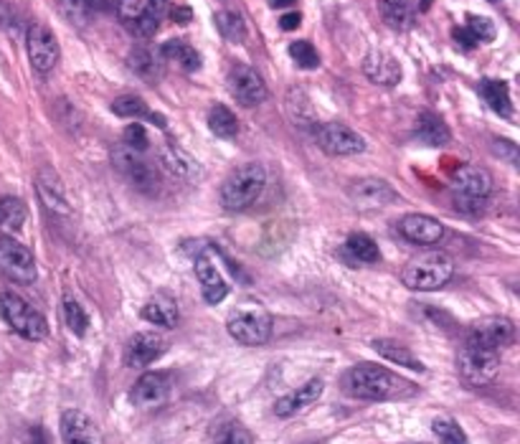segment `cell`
Here are the masks:
<instances>
[{
  "label": "cell",
  "instance_id": "1",
  "mask_svg": "<svg viewBox=\"0 0 520 444\" xmlns=\"http://www.w3.org/2000/svg\"><path fill=\"white\" fill-rule=\"evenodd\" d=\"M343 392L351 399H361V401H389V399L411 396L416 389L411 381L391 373L389 368L361 364V366H353L343 376Z\"/></svg>",
  "mask_w": 520,
  "mask_h": 444
},
{
  "label": "cell",
  "instance_id": "2",
  "mask_svg": "<svg viewBox=\"0 0 520 444\" xmlns=\"http://www.w3.org/2000/svg\"><path fill=\"white\" fill-rule=\"evenodd\" d=\"M452 275H455L452 257L440 249H430L409 260L402 272V282L416 292H434V289H442L452 279Z\"/></svg>",
  "mask_w": 520,
  "mask_h": 444
},
{
  "label": "cell",
  "instance_id": "3",
  "mask_svg": "<svg viewBox=\"0 0 520 444\" xmlns=\"http://www.w3.org/2000/svg\"><path fill=\"white\" fill-rule=\"evenodd\" d=\"M267 185V170L260 163H247L223 181L222 185V206L226 211H247L251 209Z\"/></svg>",
  "mask_w": 520,
  "mask_h": 444
},
{
  "label": "cell",
  "instance_id": "4",
  "mask_svg": "<svg viewBox=\"0 0 520 444\" xmlns=\"http://www.w3.org/2000/svg\"><path fill=\"white\" fill-rule=\"evenodd\" d=\"M452 201L462 213H480L493 194V175L480 165H459L452 173Z\"/></svg>",
  "mask_w": 520,
  "mask_h": 444
},
{
  "label": "cell",
  "instance_id": "5",
  "mask_svg": "<svg viewBox=\"0 0 520 444\" xmlns=\"http://www.w3.org/2000/svg\"><path fill=\"white\" fill-rule=\"evenodd\" d=\"M226 330L241 345H264L272 338V315L260 302H241L229 313Z\"/></svg>",
  "mask_w": 520,
  "mask_h": 444
},
{
  "label": "cell",
  "instance_id": "6",
  "mask_svg": "<svg viewBox=\"0 0 520 444\" xmlns=\"http://www.w3.org/2000/svg\"><path fill=\"white\" fill-rule=\"evenodd\" d=\"M0 315L8 323V327L18 333L21 338L36 343V340H43L49 335L46 317L36 307H31L24 298H18L15 292H8V289L0 292Z\"/></svg>",
  "mask_w": 520,
  "mask_h": 444
},
{
  "label": "cell",
  "instance_id": "7",
  "mask_svg": "<svg viewBox=\"0 0 520 444\" xmlns=\"http://www.w3.org/2000/svg\"><path fill=\"white\" fill-rule=\"evenodd\" d=\"M457 368H459V376L468 386H485L500 371V351L485 348V345H477V343L468 340L465 348L459 351Z\"/></svg>",
  "mask_w": 520,
  "mask_h": 444
},
{
  "label": "cell",
  "instance_id": "8",
  "mask_svg": "<svg viewBox=\"0 0 520 444\" xmlns=\"http://www.w3.org/2000/svg\"><path fill=\"white\" fill-rule=\"evenodd\" d=\"M0 275H5L18 285H33L39 277L33 251L26 244L15 241L14 236L0 239Z\"/></svg>",
  "mask_w": 520,
  "mask_h": 444
},
{
  "label": "cell",
  "instance_id": "9",
  "mask_svg": "<svg viewBox=\"0 0 520 444\" xmlns=\"http://www.w3.org/2000/svg\"><path fill=\"white\" fill-rule=\"evenodd\" d=\"M317 145L333 157L358 156L365 150V140L355 130H351L343 122H320L312 128Z\"/></svg>",
  "mask_w": 520,
  "mask_h": 444
},
{
  "label": "cell",
  "instance_id": "10",
  "mask_svg": "<svg viewBox=\"0 0 520 444\" xmlns=\"http://www.w3.org/2000/svg\"><path fill=\"white\" fill-rule=\"evenodd\" d=\"M26 46H28V59L36 74H49L53 71V66L59 64V41L53 36V31L46 24L33 21L26 31Z\"/></svg>",
  "mask_w": 520,
  "mask_h": 444
},
{
  "label": "cell",
  "instance_id": "11",
  "mask_svg": "<svg viewBox=\"0 0 520 444\" xmlns=\"http://www.w3.org/2000/svg\"><path fill=\"white\" fill-rule=\"evenodd\" d=\"M112 163H115V168H118L135 188H140V191H153L157 185L156 168L145 160L143 153L130 150L128 145L119 143L118 147L112 150Z\"/></svg>",
  "mask_w": 520,
  "mask_h": 444
},
{
  "label": "cell",
  "instance_id": "12",
  "mask_svg": "<svg viewBox=\"0 0 520 444\" xmlns=\"http://www.w3.org/2000/svg\"><path fill=\"white\" fill-rule=\"evenodd\" d=\"M229 92L234 97L239 105L244 107H254L261 105L264 99H267V84H264V79L257 69H251L247 64H236L232 66V71H229Z\"/></svg>",
  "mask_w": 520,
  "mask_h": 444
},
{
  "label": "cell",
  "instance_id": "13",
  "mask_svg": "<svg viewBox=\"0 0 520 444\" xmlns=\"http://www.w3.org/2000/svg\"><path fill=\"white\" fill-rule=\"evenodd\" d=\"M515 338V326L507 320V317H485V320H477L472 330H469V343H477V345H485V348H506Z\"/></svg>",
  "mask_w": 520,
  "mask_h": 444
},
{
  "label": "cell",
  "instance_id": "14",
  "mask_svg": "<svg viewBox=\"0 0 520 444\" xmlns=\"http://www.w3.org/2000/svg\"><path fill=\"white\" fill-rule=\"evenodd\" d=\"M348 196H351V201L358 209L368 211L389 206V203H393L399 198V194L383 178H364V181H355L348 188Z\"/></svg>",
  "mask_w": 520,
  "mask_h": 444
},
{
  "label": "cell",
  "instance_id": "15",
  "mask_svg": "<svg viewBox=\"0 0 520 444\" xmlns=\"http://www.w3.org/2000/svg\"><path fill=\"white\" fill-rule=\"evenodd\" d=\"M165 351H168L165 338H160L156 333H135L125 345V364L130 368L150 366Z\"/></svg>",
  "mask_w": 520,
  "mask_h": 444
},
{
  "label": "cell",
  "instance_id": "16",
  "mask_svg": "<svg viewBox=\"0 0 520 444\" xmlns=\"http://www.w3.org/2000/svg\"><path fill=\"white\" fill-rule=\"evenodd\" d=\"M399 231L406 241L419 244V247H430V244L442 241L444 226L427 213H409L399 222Z\"/></svg>",
  "mask_w": 520,
  "mask_h": 444
},
{
  "label": "cell",
  "instance_id": "17",
  "mask_svg": "<svg viewBox=\"0 0 520 444\" xmlns=\"http://www.w3.org/2000/svg\"><path fill=\"white\" fill-rule=\"evenodd\" d=\"M61 437L64 444H99V430L94 419L79 409H66L61 414Z\"/></svg>",
  "mask_w": 520,
  "mask_h": 444
},
{
  "label": "cell",
  "instance_id": "18",
  "mask_svg": "<svg viewBox=\"0 0 520 444\" xmlns=\"http://www.w3.org/2000/svg\"><path fill=\"white\" fill-rule=\"evenodd\" d=\"M364 74L378 87H396L403 77L402 64L389 52L365 53Z\"/></svg>",
  "mask_w": 520,
  "mask_h": 444
},
{
  "label": "cell",
  "instance_id": "19",
  "mask_svg": "<svg viewBox=\"0 0 520 444\" xmlns=\"http://www.w3.org/2000/svg\"><path fill=\"white\" fill-rule=\"evenodd\" d=\"M170 393V376L163 371H150L143 373L135 389H132V401L137 406H157L168 399Z\"/></svg>",
  "mask_w": 520,
  "mask_h": 444
},
{
  "label": "cell",
  "instance_id": "20",
  "mask_svg": "<svg viewBox=\"0 0 520 444\" xmlns=\"http://www.w3.org/2000/svg\"><path fill=\"white\" fill-rule=\"evenodd\" d=\"M160 163H163V168L168 170L173 178L185 181V184H191V181H195L201 175L198 160L175 143H165L160 147Z\"/></svg>",
  "mask_w": 520,
  "mask_h": 444
},
{
  "label": "cell",
  "instance_id": "21",
  "mask_svg": "<svg viewBox=\"0 0 520 444\" xmlns=\"http://www.w3.org/2000/svg\"><path fill=\"white\" fill-rule=\"evenodd\" d=\"M195 277H198V282H201V292H203V300H206L208 305H219L222 300H226L229 285H226L222 272L216 269V264L208 260V257H203V254L195 260Z\"/></svg>",
  "mask_w": 520,
  "mask_h": 444
},
{
  "label": "cell",
  "instance_id": "22",
  "mask_svg": "<svg viewBox=\"0 0 520 444\" xmlns=\"http://www.w3.org/2000/svg\"><path fill=\"white\" fill-rule=\"evenodd\" d=\"M36 188H39V198L41 203H43V209L49 211L53 219H59V216L69 219V216H71V209H69V203H66L64 188H61V184H59V178H56L53 170L49 168L41 170Z\"/></svg>",
  "mask_w": 520,
  "mask_h": 444
},
{
  "label": "cell",
  "instance_id": "23",
  "mask_svg": "<svg viewBox=\"0 0 520 444\" xmlns=\"http://www.w3.org/2000/svg\"><path fill=\"white\" fill-rule=\"evenodd\" d=\"M326 389V383L320 379H312L307 381L305 386H299L298 392L287 393L282 399H277V404H274V414L277 417H292V414H298L299 409H305V406H310L312 401H317L320 399V393Z\"/></svg>",
  "mask_w": 520,
  "mask_h": 444
},
{
  "label": "cell",
  "instance_id": "24",
  "mask_svg": "<svg viewBox=\"0 0 520 444\" xmlns=\"http://www.w3.org/2000/svg\"><path fill=\"white\" fill-rule=\"evenodd\" d=\"M414 132L421 143L431 145V147H442V145L449 143V137H452V132L444 125V119L440 118V115H434V112H421V115L416 118Z\"/></svg>",
  "mask_w": 520,
  "mask_h": 444
},
{
  "label": "cell",
  "instance_id": "25",
  "mask_svg": "<svg viewBox=\"0 0 520 444\" xmlns=\"http://www.w3.org/2000/svg\"><path fill=\"white\" fill-rule=\"evenodd\" d=\"M378 14L393 31H406L414 24V0H378Z\"/></svg>",
  "mask_w": 520,
  "mask_h": 444
},
{
  "label": "cell",
  "instance_id": "26",
  "mask_svg": "<svg viewBox=\"0 0 520 444\" xmlns=\"http://www.w3.org/2000/svg\"><path fill=\"white\" fill-rule=\"evenodd\" d=\"M482 99L493 109L495 115L510 119L513 118V105H510V90L503 79H482L480 81Z\"/></svg>",
  "mask_w": 520,
  "mask_h": 444
},
{
  "label": "cell",
  "instance_id": "27",
  "mask_svg": "<svg viewBox=\"0 0 520 444\" xmlns=\"http://www.w3.org/2000/svg\"><path fill=\"white\" fill-rule=\"evenodd\" d=\"M128 66H130L135 77H140L143 81H147V84H156L157 79L163 77V64H160V59H157L150 49H145V46L132 49L130 56H128Z\"/></svg>",
  "mask_w": 520,
  "mask_h": 444
},
{
  "label": "cell",
  "instance_id": "28",
  "mask_svg": "<svg viewBox=\"0 0 520 444\" xmlns=\"http://www.w3.org/2000/svg\"><path fill=\"white\" fill-rule=\"evenodd\" d=\"M143 317L147 323L160 327H175L178 323V305L168 295H156L153 300L145 302Z\"/></svg>",
  "mask_w": 520,
  "mask_h": 444
},
{
  "label": "cell",
  "instance_id": "29",
  "mask_svg": "<svg viewBox=\"0 0 520 444\" xmlns=\"http://www.w3.org/2000/svg\"><path fill=\"white\" fill-rule=\"evenodd\" d=\"M26 216L28 209L21 198L14 196L0 198V234L5 236L18 234V231L24 229V223H26Z\"/></svg>",
  "mask_w": 520,
  "mask_h": 444
},
{
  "label": "cell",
  "instance_id": "30",
  "mask_svg": "<svg viewBox=\"0 0 520 444\" xmlns=\"http://www.w3.org/2000/svg\"><path fill=\"white\" fill-rule=\"evenodd\" d=\"M160 56L168 59V61H175V64L185 69V71H198V69H201V53L195 52L194 46L183 39L168 41V43L160 49Z\"/></svg>",
  "mask_w": 520,
  "mask_h": 444
},
{
  "label": "cell",
  "instance_id": "31",
  "mask_svg": "<svg viewBox=\"0 0 520 444\" xmlns=\"http://www.w3.org/2000/svg\"><path fill=\"white\" fill-rule=\"evenodd\" d=\"M373 345V351L378 353V355H383L386 361H391V364H396V366H406L411 368V371H424V364L416 358L414 353L409 351V348H403V345H399V343H393V340H373L371 343Z\"/></svg>",
  "mask_w": 520,
  "mask_h": 444
},
{
  "label": "cell",
  "instance_id": "32",
  "mask_svg": "<svg viewBox=\"0 0 520 444\" xmlns=\"http://www.w3.org/2000/svg\"><path fill=\"white\" fill-rule=\"evenodd\" d=\"M345 257L353 264H376L381 260V251L368 234H351L345 241Z\"/></svg>",
  "mask_w": 520,
  "mask_h": 444
},
{
  "label": "cell",
  "instance_id": "33",
  "mask_svg": "<svg viewBox=\"0 0 520 444\" xmlns=\"http://www.w3.org/2000/svg\"><path fill=\"white\" fill-rule=\"evenodd\" d=\"M208 130L213 132L216 137H223V140H232L239 135V119L236 115L223 105H213L211 112H208Z\"/></svg>",
  "mask_w": 520,
  "mask_h": 444
},
{
  "label": "cell",
  "instance_id": "34",
  "mask_svg": "<svg viewBox=\"0 0 520 444\" xmlns=\"http://www.w3.org/2000/svg\"><path fill=\"white\" fill-rule=\"evenodd\" d=\"M213 24H216L219 33H222L229 43H244V41H247V24H244L241 14H236V11H222V14H216Z\"/></svg>",
  "mask_w": 520,
  "mask_h": 444
},
{
  "label": "cell",
  "instance_id": "35",
  "mask_svg": "<svg viewBox=\"0 0 520 444\" xmlns=\"http://www.w3.org/2000/svg\"><path fill=\"white\" fill-rule=\"evenodd\" d=\"M287 112H289L292 122L299 125V128H305V125H312V128H315V125H317V122H315V115H312L310 99L305 97V92H299V90H292L289 97H287Z\"/></svg>",
  "mask_w": 520,
  "mask_h": 444
},
{
  "label": "cell",
  "instance_id": "36",
  "mask_svg": "<svg viewBox=\"0 0 520 444\" xmlns=\"http://www.w3.org/2000/svg\"><path fill=\"white\" fill-rule=\"evenodd\" d=\"M59 14H61L66 24L84 28L91 18L90 0H59Z\"/></svg>",
  "mask_w": 520,
  "mask_h": 444
},
{
  "label": "cell",
  "instance_id": "37",
  "mask_svg": "<svg viewBox=\"0 0 520 444\" xmlns=\"http://www.w3.org/2000/svg\"><path fill=\"white\" fill-rule=\"evenodd\" d=\"M431 431L437 434V439L442 444H469L465 430L457 424L455 419L440 417L431 421Z\"/></svg>",
  "mask_w": 520,
  "mask_h": 444
},
{
  "label": "cell",
  "instance_id": "38",
  "mask_svg": "<svg viewBox=\"0 0 520 444\" xmlns=\"http://www.w3.org/2000/svg\"><path fill=\"white\" fill-rule=\"evenodd\" d=\"M112 112H115L118 118H128V119H140L150 115L143 99L135 97V94H122V97H118V99L112 102Z\"/></svg>",
  "mask_w": 520,
  "mask_h": 444
},
{
  "label": "cell",
  "instance_id": "39",
  "mask_svg": "<svg viewBox=\"0 0 520 444\" xmlns=\"http://www.w3.org/2000/svg\"><path fill=\"white\" fill-rule=\"evenodd\" d=\"M64 320L74 335H84L87 327H90V315L84 313V307L74 298H66L64 300Z\"/></svg>",
  "mask_w": 520,
  "mask_h": 444
},
{
  "label": "cell",
  "instance_id": "40",
  "mask_svg": "<svg viewBox=\"0 0 520 444\" xmlns=\"http://www.w3.org/2000/svg\"><path fill=\"white\" fill-rule=\"evenodd\" d=\"M289 56L295 59L299 69H317L320 66V53L310 41H292L289 43Z\"/></svg>",
  "mask_w": 520,
  "mask_h": 444
},
{
  "label": "cell",
  "instance_id": "41",
  "mask_svg": "<svg viewBox=\"0 0 520 444\" xmlns=\"http://www.w3.org/2000/svg\"><path fill=\"white\" fill-rule=\"evenodd\" d=\"M475 36L477 43H487V41L495 39V26L490 18L485 15H468V26H465Z\"/></svg>",
  "mask_w": 520,
  "mask_h": 444
},
{
  "label": "cell",
  "instance_id": "42",
  "mask_svg": "<svg viewBox=\"0 0 520 444\" xmlns=\"http://www.w3.org/2000/svg\"><path fill=\"white\" fill-rule=\"evenodd\" d=\"M122 145H128L130 150H137V153H145L147 145H150V137H147V132H145L140 122H132L122 132Z\"/></svg>",
  "mask_w": 520,
  "mask_h": 444
},
{
  "label": "cell",
  "instance_id": "43",
  "mask_svg": "<svg viewBox=\"0 0 520 444\" xmlns=\"http://www.w3.org/2000/svg\"><path fill=\"white\" fill-rule=\"evenodd\" d=\"M118 15H119V21H122V26L125 28H130L137 18H140V14H143V8H145V3L143 0H118Z\"/></svg>",
  "mask_w": 520,
  "mask_h": 444
},
{
  "label": "cell",
  "instance_id": "44",
  "mask_svg": "<svg viewBox=\"0 0 520 444\" xmlns=\"http://www.w3.org/2000/svg\"><path fill=\"white\" fill-rule=\"evenodd\" d=\"M18 24V8H15V0H0V26H11Z\"/></svg>",
  "mask_w": 520,
  "mask_h": 444
},
{
  "label": "cell",
  "instance_id": "45",
  "mask_svg": "<svg viewBox=\"0 0 520 444\" xmlns=\"http://www.w3.org/2000/svg\"><path fill=\"white\" fill-rule=\"evenodd\" d=\"M223 444H254V437H251V431L236 424V427H232V430H229V434H226Z\"/></svg>",
  "mask_w": 520,
  "mask_h": 444
},
{
  "label": "cell",
  "instance_id": "46",
  "mask_svg": "<svg viewBox=\"0 0 520 444\" xmlns=\"http://www.w3.org/2000/svg\"><path fill=\"white\" fill-rule=\"evenodd\" d=\"M452 36H455L457 46H462V49H475V46H477V41H475V36H472V33H469V31L465 26L455 28V31H452Z\"/></svg>",
  "mask_w": 520,
  "mask_h": 444
},
{
  "label": "cell",
  "instance_id": "47",
  "mask_svg": "<svg viewBox=\"0 0 520 444\" xmlns=\"http://www.w3.org/2000/svg\"><path fill=\"white\" fill-rule=\"evenodd\" d=\"M170 11V18L175 21V24H181V26H185V24H191L194 21V11L191 8H185V5H175V8H168Z\"/></svg>",
  "mask_w": 520,
  "mask_h": 444
},
{
  "label": "cell",
  "instance_id": "48",
  "mask_svg": "<svg viewBox=\"0 0 520 444\" xmlns=\"http://www.w3.org/2000/svg\"><path fill=\"white\" fill-rule=\"evenodd\" d=\"M145 8H147L153 15H157V18H163V15L168 14L170 0H147V3H145Z\"/></svg>",
  "mask_w": 520,
  "mask_h": 444
},
{
  "label": "cell",
  "instance_id": "49",
  "mask_svg": "<svg viewBox=\"0 0 520 444\" xmlns=\"http://www.w3.org/2000/svg\"><path fill=\"white\" fill-rule=\"evenodd\" d=\"M299 24H302V15L299 14H285L279 18V26L285 28V31H295V28H299Z\"/></svg>",
  "mask_w": 520,
  "mask_h": 444
},
{
  "label": "cell",
  "instance_id": "50",
  "mask_svg": "<svg viewBox=\"0 0 520 444\" xmlns=\"http://www.w3.org/2000/svg\"><path fill=\"white\" fill-rule=\"evenodd\" d=\"M90 5H91V11H94V8L107 11V8H112V5H115V0H90Z\"/></svg>",
  "mask_w": 520,
  "mask_h": 444
},
{
  "label": "cell",
  "instance_id": "51",
  "mask_svg": "<svg viewBox=\"0 0 520 444\" xmlns=\"http://www.w3.org/2000/svg\"><path fill=\"white\" fill-rule=\"evenodd\" d=\"M31 444H49V439H46V434H43V430H33V431H31Z\"/></svg>",
  "mask_w": 520,
  "mask_h": 444
},
{
  "label": "cell",
  "instance_id": "52",
  "mask_svg": "<svg viewBox=\"0 0 520 444\" xmlns=\"http://www.w3.org/2000/svg\"><path fill=\"white\" fill-rule=\"evenodd\" d=\"M292 3H295V0H269L272 8H289Z\"/></svg>",
  "mask_w": 520,
  "mask_h": 444
},
{
  "label": "cell",
  "instance_id": "53",
  "mask_svg": "<svg viewBox=\"0 0 520 444\" xmlns=\"http://www.w3.org/2000/svg\"><path fill=\"white\" fill-rule=\"evenodd\" d=\"M487 3H500V0H487Z\"/></svg>",
  "mask_w": 520,
  "mask_h": 444
}]
</instances>
